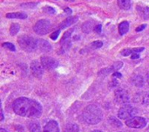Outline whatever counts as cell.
<instances>
[{
    "mask_svg": "<svg viewBox=\"0 0 149 132\" xmlns=\"http://www.w3.org/2000/svg\"><path fill=\"white\" fill-rule=\"evenodd\" d=\"M2 46H3V47L8 49V50H10V51H12V52L16 50L15 46H14L12 43H10V42H5V43H3Z\"/></svg>",
    "mask_w": 149,
    "mask_h": 132,
    "instance_id": "24",
    "label": "cell"
},
{
    "mask_svg": "<svg viewBox=\"0 0 149 132\" xmlns=\"http://www.w3.org/2000/svg\"><path fill=\"white\" fill-rule=\"evenodd\" d=\"M146 27H147V25H146V24L141 25H140V26H138V27L136 28V32H141V31H143Z\"/></svg>",
    "mask_w": 149,
    "mask_h": 132,
    "instance_id": "32",
    "label": "cell"
},
{
    "mask_svg": "<svg viewBox=\"0 0 149 132\" xmlns=\"http://www.w3.org/2000/svg\"><path fill=\"white\" fill-rule=\"evenodd\" d=\"M6 18H18V19H25L27 18V14L24 12H11L6 14Z\"/></svg>",
    "mask_w": 149,
    "mask_h": 132,
    "instance_id": "14",
    "label": "cell"
},
{
    "mask_svg": "<svg viewBox=\"0 0 149 132\" xmlns=\"http://www.w3.org/2000/svg\"><path fill=\"white\" fill-rule=\"evenodd\" d=\"M129 30V24L127 21H123L119 25V32L120 35L126 34Z\"/></svg>",
    "mask_w": 149,
    "mask_h": 132,
    "instance_id": "16",
    "label": "cell"
},
{
    "mask_svg": "<svg viewBox=\"0 0 149 132\" xmlns=\"http://www.w3.org/2000/svg\"><path fill=\"white\" fill-rule=\"evenodd\" d=\"M59 33H60V30H58V31L54 32H53L50 37H51V39H52V40H56V39H57V38L58 37Z\"/></svg>",
    "mask_w": 149,
    "mask_h": 132,
    "instance_id": "31",
    "label": "cell"
},
{
    "mask_svg": "<svg viewBox=\"0 0 149 132\" xmlns=\"http://www.w3.org/2000/svg\"><path fill=\"white\" fill-rule=\"evenodd\" d=\"M64 11H65L66 14H71V13L72 12V10H71L70 8H65V9H64Z\"/></svg>",
    "mask_w": 149,
    "mask_h": 132,
    "instance_id": "37",
    "label": "cell"
},
{
    "mask_svg": "<svg viewBox=\"0 0 149 132\" xmlns=\"http://www.w3.org/2000/svg\"><path fill=\"white\" fill-rule=\"evenodd\" d=\"M146 81H147V82L149 84V72L147 74V76H146Z\"/></svg>",
    "mask_w": 149,
    "mask_h": 132,
    "instance_id": "38",
    "label": "cell"
},
{
    "mask_svg": "<svg viewBox=\"0 0 149 132\" xmlns=\"http://www.w3.org/2000/svg\"><path fill=\"white\" fill-rule=\"evenodd\" d=\"M93 27H94V25H93V21H86L82 25V31L85 33H89L93 30Z\"/></svg>",
    "mask_w": 149,
    "mask_h": 132,
    "instance_id": "17",
    "label": "cell"
},
{
    "mask_svg": "<svg viewBox=\"0 0 149 132\" xmlns=\"http://www.w3.org/2000/svg\"><path fill=\"white\" fill-rule=\"evenodd\" d=\"M38 5V3H25V4H22L21 7L23 8H35Z\"/></svg>",
    "mask_w": 149,
    "mask_h": 132,
    "instance_id": "27",
    "label": "cell"
},
{
    "mask_svg": "<svg viewBox=\"0 0 149 132\" xmlns=\"http://www.w3.org/2000/svg\"><path fill=\"white\" fill-rule=\"evenodd\" d=\"M43 132H59V128H58V123L54 120L49 121L45 124V126L44 127Z\"/></svg>",
    "mask_w": 149,
    "mask_h": 132,
    "instance_id": "10",
    "label": "cell"
},
{
    "mask_svg": "<svg viewBox=\"0 0 149 132\" xmlns=\"http://www.w3.org/2000/svg\"><path fill=\"white\" fill-rule=\"evenodd\" d=\"M109 123H110V124H112L113 126H115L117 128H120L122 126V124L118 119H116L115 117H110Z\"/></svg>",
    "mask_w": 149,
    "mask_h": 132,
    "instance_id": "23",
    "label": "cell"
},
{
    "mask_svg": "<svg viewBox=\"0 0 149 132\" xmlns=\"http://www.w3.org/2000/svg\"><path fill=\"white\" fill-rule=\"evenodd\" d=\"M84 121L88 124H97L101 122L103 118V112L100 107L96 105H88L82 112Z\"/></svg>",
    "mask_w": 149,
    "mask_h": 132,
    "instance_id": "2",
    "label": "cell"
},
{
    "mask_svg": "<svg viewBox=\"0 0 149 132\" xmlns=\"http://www.w3.org/2000/svg\"><path fill=\"white\" fill-rule=\"evenodd\" d=\"M79 126L77 124H73L66 125V127L65 129V132H79Z\"/></svg>",
    "mask_w": 149,
    "mask_h": 132,
    "instance_id": "21",
    "label": "cell"
},
{
    "mask_svg": "<svg viewBox=\"0 0 149 132\" xmlns=\"http://www.w3.org/2000/svg\"><path fill=\"white\" fill-rule=\"evenodd\" d=\"M143 103H144L146 106H149V95H148L144 98Z\"/></svg>",
    "mask_w": 149,
    "mask_h": 132,
    "instance_id": "35",
    "label": "cell"
},
{
    "mask_svg": "<svg viewBox=\"0 0 149 132\" xmlns=\"http://www.w3.org/2000/svg\"><path fill=\"white\" fill-rule=\"evenodd\" d=\"M44 11L46 12V13H49V14H54L56 12V11L51 6H45L44 8Z\"/></svg>",
    "mask_w": 149,
    "mask_h": 132,
    "instance_id": "28",
    "label": "cell"
},
{
    "mask_svg": "<svg viewBox=\"0 0 149 132\" xmlns=\"http://www.w3.org/2000/svg\"><path fill=\"white\" fill-rule=\"evenodd\" d=\"M113 77H117V78H121V77H122V74H120L119 72H115V73H113Z\"/></svg>",
    "mask_w": 149,
    "mask_h": 132,
    "instance_id": "36",
    "label": "cell"
},
{
    "mask_svg": "<svg viewBox=\"0 0 149 132\" xmlns=\"http://www.w3.org/2000/svg\"><path fill=\"white\" fill-rule=\"evenodd\" d=\"M126 124L134 129H142L147 125V120L141 117H133L126 120Z\"/></svg>",
    "mask_w": 149,
    "mask_h": 132,
    "instance_id": "6",
    "label": "cell"
},
{
    "mask_svg": "<svg viewBox=\"0 0 149 132\" xmlns=\"http://www.w3.org/2000/svg\"><path fill=\"white\" fill-rule=\"evenodd\" d=\"M137 11L139 12V14L141 15V17L144 19H149V8L148 6H141L138 5L137 6Z\"/></svg>",
    "mask_w": 149,
    "mask_h": 132,
    "instance_id": "13",
    "label": "cell"
},
{
    "mask_svg": "<svg viewBox=\"0 0 149 132\" xmlns=\"http://www.w3.org/2000/svg\"><path fill=\"white\" fill-rule=\"evenodd\" d=\"M40 62L43 65L44 68L47 69V70H52V69L56 68L58 65V61L56 59H53V58L48 57V56L41 57Z\"/></svg>",
    "mask_w": 149,
    "mask_h": 132,
    "instance_id": "7",
    "label": "cell"
},
{
    "mask_svg": "<svg viewBox=\"0 0 149 132\" xmlns=\"http://www.w3.org/2000/svg\"><path fill=\"white\" fill-rule=\"evenodd\" d=\"M91 132H103V131H91Z\"/></svg>",
    "mask_w": 149,
    "mask_h": 132,
    "instance_id": "40",
    "label": "cell"
},
{
    "mask_svg": "<svg viewBox=\"0 0 149 132\" xmlns=\"http://www.w3.org/2000/svg\"><path fill=\"white\" fill-rule=\"evenodd\" d=\"M0 132H7V131H6L4 129H1V130H0Z\"/></svg>",
    "mask_w": 149,
    "mask_h": 132,
    "instance_id": "39",
    "label": "cell"
},
{
    "mask_svg": "<svg viewBox=\"0 0 149 132\" xmlns=\"http://www.w3.org/2000/svg\"><path fill=\"white\" fill-rule=\"evenodd\" d=\"M34 32L38 35H45L51 30V22L48 19H40L34 25Z\"/></svg>",
    "mask_w": 149,
    "mask_h": 132,
    "instance_id": "4",
    "label": "cell"
},
{
    "mask_svg": "<svg viewBox=\"0 0 149 132\" xmlns=\"http://www.w3.org/2000/svg\"><path fill=\"white\" fill-rule=\"evenodd\" d=\"M115 101L117 103L126 104L130 101V96L127 90L125 89H117L115 91Z\"/></svg>",
    "mask_w": 149,
    "mask_h": 132,
    "instance_id": "8",
    "label": "cell"
},
{
    "mask_svg": "<svg viewBox=\"0 0 149 132\" xmlns=\"http://www.w3.org/2000/svg\"><path fill=\"white\" fill-rule=\"evenodd\" d=\"M31 71L35 77H41L44 74V67L38 60H33L31 63Z\"/></svg>",
    "mask_w": 149,
    "mask_h": 132,
    "instance_id": "9",
    "label": "cell"
},
{
    "mask_svg": "<svg viewBox=\"0 0 149 132\" xmlns=\"http://www.w3.org/2000/svg\"><path fill=\"white\" fill-rule=\"evenodd\" d=\"M17 43L19 46L25 52L31 53L38 47V39L27 35H22L17 39Z\"/></svg>",
    "mask_w": 149,
    "mask_h": 132,
    "instance_id": "3",
    "label": "cell"
},
{
    "mask_svg": "<svg viewBox=\"0 0 149 132\" xmlns=\"http://www.w3.org/2000/svg\"><path fill=\"white\" fill-rule=\"evenodd\" d=\"M61 50H62V53H65V51L70 49L71 46H72V42H71V39H65V40H61Z\"/></svg>",
    "mask_w": 149,
    "mask_h": 132,
    "instance_id": "19",
    "label": "cell"
},
{
    "mask_svg": "<svg viewBox=\"0 0 149 132\" xmlns=\"http://www.w3.org/2000/svg\"><path fill=\"white\" fill-rule=\"evenodd\" d=\"M136 113H137V110L134 107L127 104L119 110L118 117L120 119L127 120V119H130L131 117H133L134 115H136Z\"/></svg>",
    "mask_w": 149,
    "mask_h": 132,
    "instance_id": "5",
    "label": "cell"
},
{
    "mask_svg": "<svg viewBox=\"0 0 149 132\" xmlns=\"http://www.w3.org/2000/svg\"><path fill=\"white\" fill-rule=\"evenodd\" d=\"M132 53H133V51H132V49H130V48L124 49V50L121 52V55H122V56H128V55H130V54H132Z\"/></svg>",
    "mask_w": 149,
    "mask_h": 132,
    "instance_id": "29",
    "label": "cell"
},
{
    "mask_svg": "<svg viewBox=\"0 0 149 132\" xmlns=\"http://www.w3.org/2000/svg\"><path fill=\"white\" fill-rule=\"evenodd\" d=\"M132 82L134 86L138 88H141L144 86V79L141 75H135L132 79Z\"/></svg>",
    "mask_w": 149,
    "mask_h": 132,
    "instance_id": "15",
    "label": "cell"
},
{
    "mask_svg": "<svg viewBox=\"0 0 149 132\" xmlns=\"http://www.w3.org/2000/svg\"><path fill=\"white\" fill-rule=\"evenodd\" d=\"M78 17L77 16H72V17H69L67 18L65 20H64L60 25H59V28L63 29V28H66V27H70L72 25L75 24L78 21Z\"/></svg>",
    "mask_w": 149,
    "mask_h": 132,
    "instance_id": "12",
    "label": "cell"
},
{
    "mask_svg": "<svg viewBox=\"0 0 149 132\" xmlns=\"http://www.w3.org/2000/svg\"><path fill=\"white\" fill-rule=\"evenodd\" d=\"M73 30H74L73 28H71L70 30L66 31V32L64 33V35H63V38H62V39H61V40H65V39H70V37H71V35H72V33Z\"/></svg>",
    "mask_w": 149,
    "mask_h": 132,
    "instance_id": "26",
    "label": "cell"
},
{
    "mask_svg": "<svg viewBox=\"0 0 149 132\" xmlns=\"http://www.w3.org/2000/svg\"><path fill=\"white\" fill-rule=\"evenodd\" d=\"M122 62L121 61H119V62H115L113 66H112V67H113V70H119L121 67H122Z\"/></svg>",
    "mask_w": 149,
    "mask_h": 132,
    "instance_id": "30",
    "label": "cell"
},
{
    "mask_svg": "<svg viewBox=\"0 0 149 132\" xmlns=\"http://www.w3.org/2000/svg\"><path fill=\"white\" fill-rule=\"evenodd\" d=\"M131 59L132 60H136V59H140V54L138 53H133L131 54Z\"/></svg>",
    "mask_w": 149,
    "mask_h": 132,
    "instance_id": "33",
    "label": "cell"
},
{
    "mask_svg": "<svg viewBox=\"0 0 149 132\" xmlns=\"http://www.w3.org/2000/svg\"><path fill=\"white\" fill-rule=\"evenodd\" d=\"M118 4L120 9L122 10H129L131 7V2L130 0H118Z\"/></svg>",
    "mask_w": 149,
    "mask_h": 132,
    "instance_id": "18",
    "label": "cell"
},
{
    "mask_svg": "<svg viewBox=\"0 0 149 132\" xmlns=\"http://www.w3.org/2000/svg\"><path fill=\"white\" fill-rule=\"evenodd\" d=\"M13 110L20 117L30 118H37L42 114L41 105L35 100L27 97H20L15 100L13 103Z\"/></svg>",
    "mask_w": 149,
    "mask_h": 132,
    "instance_id": "1",
    "label": "cell"
},
{
    "mask_svg": "<svg viewBox=\"0 0 149 132\" xmlns=\"http://www.w3.org/2000/svg\"><path fill=\"white\" fill-rule=\"evenodd\" d=\"M19 30H20V25L18 24H12L10 28V35L14 36L19 32Z\"/></svg>",
    "mask_w": 149,
    "mask_h": 132,
    "instance_id": "22",
    "label": "cell"
},
{
    "mask_svg": "<svg viewBox=\"0 0 149 132\" xmlns=\"http://www.w3.org/2000/svg\"><path fill=\"white\" fill-rule=\"evenodd\" d=\"M29 131L30 132H41L39 124L37 122H31L29 124Z\"/></svg>",
    "mask_w": 149,
    "mask_h": 132,
    "instance_id": "20",
    "label": "cell"
},
{
    "mask_svg": "<svg viewBox=\"0 0 149 132\" xmlns=\"http://www.w3.org/2000/svg\"><path fill=\"white\" fill-rule=\"evenodd\" d=\"M102 26H101V25H96L95 26V28H94V30H95V32H98V33H100L101 32V30H102V28H101Z\"/></svg>",
    "mask_w": 149,
    "mask_h": 132,
    "instance_id": "34",
    "label": "cell"
},
{
    "mask_svg": "<svg viewBox=\"0 0 149 132\" xmlns=\"http://www.w3.org/2000/svg\"><path fill=\"white\" fill-rule=\"evenodd\" d=\"M102 46H103V43L101 41H94L92 43V45H90V47L92 49H99L102 47Z\"/></svg>",
    "mask_w": 149,
    "mask_h": 132,
    "instance_id": "25",
    "label": "cell"
},
{
    "mask_svg": "<svg viewBox=\"0 0 149 132\" xmlns=\"http://www.w3.org/2000/svg\"><path fill=\"white\" fill-rule=\"evenodd\" d=\"M38 47L40 49L41 52L43 53H48V52H51L52 47V45L47 42L46 40L45 39H38Z\"/></svg>",
    "mask_w": 149,
    "mask_h": 132,
    "instance_id": "11",
    "label": "cell"
}]
</instances>
